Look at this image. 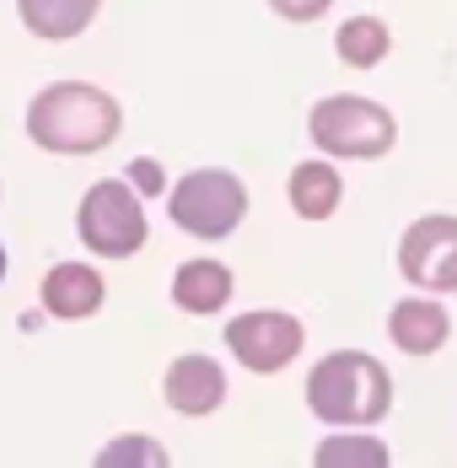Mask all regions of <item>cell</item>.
Here are the masks:
<instances>
[{"mask_svg":"<svg viewBox=\"0 0 457 468\" xmlns=\"http://www.w3.org/2000/svg\"><path fill=\"white\" fill-rule=\"evenodd\" d=\"M399 270L420 291H457V216H425L399 242Z\"/></svg>","mask_w":457,"mask_h":468,"instance_id":"cell-6","label":"cell"},{"mask_svg":"<svg viewBox=\"0 0 457 468\" xmlns=\"http://www.w3.org/2000/svg\"><path fill=\"white\" fill-rule=\"evenodd\" d=\"M270 5L285 16V22H313V16H323L334 0H270Z\"/></svg>","mask_w":457,"mask_h":468,"instance_id":"cell-17","label":"cell"},{"mask_svg":"<svg viewBox=\"0 0 457 468\" xmlns=\"http://www.w3.org/2000/svg\"><path fill=\"white\" fill-rule=\"evenodd\" d=\"M81 242L102 259H130L145 242V216H140L135 184L124 178H102L91 184V194L81 199Z\"/></svg>","mask_w":457,"mask_h":468,"instance_id":"cell-4","label":"cell"},{"mask_svg":"<svg viewBox=\"0 0 457 468\" xmlns=\"http://www.w3.org/2000/svg\"><path fill=\"white\" fill-rule=\"evenodd\" d=\"M44 307L54 318H91L102 307V281L87 264H54L44 281Z\"/></svg>","mask_w":457,"mask_h":468,"instance_id":"cell-11","label":"cell"},{"mask_svg":"<svg viewBox=\"0 0 457 468\" xmlns=\"http://www.w3.org/2000/svg\"><path fill=\"white\" fill-rule=\"evenodd\" d=\"M227 345L248 372H280L302 350V324L291 313H242L227 328Z\"/></svg>","mask_w":457,"mask_h":468,"instance_id":"cell-7","label":"cell"},{"mask_svg":"<svg viewBox=\"0 0 457 468\" xmlns=\"http://www.w3.org/2000/svg\"><path fill=\"white\" fill-rule=\"evenodd\" d=\"M313 463H323V468H382L388 463V447L377 436H328Z\"/></svg>","mask_w":457,"mask_h":468,"instance_id":"cell-15","label":"cell"},{"mask_svg":"<svg viewBox=\"0 0 457 468\" xmlns=\"http://www.w3.org/2000/svg\"><path fill=\"white\" fill-rule=\"evenodd\" d=\"M313 141L328 156L371 162V156H388L393 151L399 124H393V113H382L366 97H323L318 108H313Z\"/></svg>","mask_w":457,"mask_h":468,"instance_id":"cell-3","label":"cell"},{"mask_svg":"<svg viewBox=\"0 0 457 468\" xmlns=\"http://www.w3.org/2000/svg\"><path fill=\"white\" fill-rule=\"evenodd\" d=\"M0 281H5V248H0Z\"/></svg>","mask_w":457,"mask_h":468,"instance_id":"cell-19","label":"cell"},{"mask_svg":"<svg viewBox=\"0 0 457 468\" xmlns=\"http://www.w3.org/2000/svg\"><path fill=\"white\" fill-rule=\"evenodd\" d=\"M16 11L38 38H76L97 16V0H16Z\"/></svg>","mask_w":457,"mask_h":468,"instance_id":"cell-13","label":"cell"},{"mask_svg":"<svg viewBox=\"0 0 457 468\" xmlns=\"http://www.w3.org/2000/svg\"><path fill=\"white\" fill-rule=\"evenodd\" d=\"M221 399H227V377H221V367L210 356L173 361V372H167V404L178 415H210Z\"/></svg>","mask_w":457,"mask_h":468,"instance_id":"cell-8","label":"cell"},{"mask_svg":"<svg viewBox=\"0 0 457 468\" xmlns=\"http://www.w3.org/2000/svg\"><path fill=\"white\" fill-rule=\"evenodd\" d=\"M339 194L345 188H339V173L328 162H302L291 173V205H296L302 221H328L339 210Z\"/></svg>","mask_w":457,"mask_h":468,"instance_id":"cell-12","label":"cell"},{"mask_svg":"<svg viewBox=\"0 0 457 468\" xmlns=\"http://www.w3.org/2000/svg\"><path fill=\"white\" fill-rule=\"evenodd\" d=\"M307 404L328 425H371L393 410V382L361 350H334L307 377Z\"/></svg>","mask_w":457,"mask_h":468,"instance_id":"cell-2","label":"cell"},{"mask_svg":"<svg viewBox=\"0 0 457 468\" xmlns=\"http://www.w3.org/2000/svg\"><path fill=\"white\" fill-rule=\"evenodd\" d=\"M388 334H393V345H399V350H409V356H430V350H441V345H447L452 318H447L436 302L409 296V302H399V307L388 313Z\"/></svg>","mask_w":457,"mask_h":468,"instance_id":"cell-9","label":"cell"},{"mask_svg":"<svg viewBox=\"0 0 457 468\" xmlns=\"http://www.w3.org/2000/svg\"><path fill=\"white\" fill-rule=\"evenodd\" d=\"M334 48H339V59H345V65L371 70V65H382V59H388L393 38H388V27H382L377 16H356V22H345V27H339Z\"/></svg>","mask_w":457,"mask_h":468,"instance_id":"cell-14","label":"cell"},{"mask_svg":"<svg viewBox=\"0 0 457 468\" xmlns=\"http://www.w3.org/2000/svg\"><path fill=\"white\" fill-rule=\"evenodd\" d=\"M97 463L102 468H124V463H167V452H162V441H145V436H124V441H108L102 452H97Z\"/></svg>","mask_w":457,"mask_h":468,"instance_id":"cell-16","label":"cell"},{"mask_svg":"<svg viewBox=\"0 0 457 468\" xmlns=\"http://www.w3.org/2000/svg\"><path fill=\"white\" fill-rule=\"evenodd\" d=\"M130 184L145 188V194H162V167H156V162H135V167H130Z\"/></svg>","mask_w":457,"mask_h":468,"instance_id":"cell-18","label":"cell"},{"mask_svg":"<svg viewBox=\"0 0 457 468\" xmlns=\"http://www.w3.org/2000/svg\"><path fill=\"white\" fill-rule=\"evenodd\" d=\"M173 302L183 313H221L231 302V270L216 259H188L178 275H173Z\"/></svg>","mask_w":457,"mask_h":468,"instance_id":"cell-10","label":"cell"},{"mask_svg":"<svg viewBox=\"0 0 457 468\" xmlns=\"http://www.w3.org/2000/svg\"><path fill=\"white\" fill-rule=\"evenodd\" d=\"M173 221H178L183 232L194 237H227L237 221H242V210H248V194L242 184L231 178V173H188L178 188H173Z\"/></svg>","mask_w":457,"mask_h":468,"instance_id":"cell-5","label":"cell"},{"mask_svg":"<svg viewBox=\"0 0 457 468\" xmlns=\"http://www.w3.org/2000/svg\"><path fill=\"white\" fill-rule=\"evenodd\" d=\"M119 102L97 87L81 81H65V87H48L38 92V102L27 108V135L44 145V151H65V156H87L119 135Z\"/></svg>","mask_w":457,"mask_h":468,"instance_id":"cell-1","label":"cell"}]
</instances>
